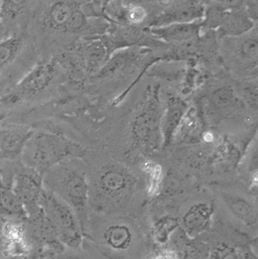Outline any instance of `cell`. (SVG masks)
<instances>
[{
    "instance_id": "obj_35",
    "label": "cell",
    "mask_w": 258,
    "mask_h": 259,
    "mask_svg": "<svg viewBox=\"0 0 258 259\" xmlns=\"http://www.w3.org/2000/svg\"><path fill=\"white\" fill-rule=\"evenodd\" d=\"M153 1H157V2H161V1H164V0H153Z\"/></svg>"
},
{
    "instance_id": "obj_12",
    "label": "cell",
    "mask_w": 258,
    "mask_h": 259,
    "mask_svg": "<svg viewBox=\"0 0 258 259\" xmlns=\"http://www.w3.org/2000/svg\"><path fill=\"white\" fill-rule=\"evenodd\" d=\"M213 213L212 203L196 202L184 212L181 219V226L188 237L195 238L210 228Z\"/></svg>"
},
{
    "instance_id": "obj_14",
    "label": "cell",
    "mask_w": 258,
    "mask_h": 259,
    "mask_svg": "<svg viewBox=\"0 0 258 259\" xmlns=\"http://www.w3.org/2000/svg\"><path fill=\"white\" fill-rule=\"evenodd\" d=\"M201 30L200 21L149 27L150 33L156 38L172 44L186 43L197 38Z\"/></svg>"
},
{
    "instance_id": "obj_34",
    "label": "cell",
    "mask_w": 258,
    "mask_h": 259,
    "mask_svg": "<svg viewBox=\"0 0 258 259\" xmlns=\"http://www.w3.org/2000/svg\"><path fill=\"white\" fill-rule=\"evenodd\" d=\"M7 114L5 113H0V122L3 121L6 118Z\"/></svg>"
},
{
    "instance_id": "obj_31",
    "label": "cell",
    "mask_w": 258,
    "mask_h": 259,
    "mask_svg": "<svg viewBox=\"0 0 258 259\" xmlns=\"http://www.w3.org/2000/svg\"><path fill=\"white\" fill-rule=\"evenodd\" d=\"M225 10H234L243 8L245 0H214Z\"/></svg>"
},
{
    "instance_id": "obj_11",
    "label": "cell",
    "mask_w": 258,
    "mask_h": 259,
    "mask_svg": "<svg viewBox=\"0 0 258 259\" xmlns=\"http://www.w3.org/2000/svg\"><path fill=\"white\" fill-rule=\"evenodd\" d=\"M33 128L13 126L0 128V161H17L33 134Z\"/></svg>"
},
{
    "instance_id": "obj_24",
    "label": "cell",
    "mask_w": 258,
    "mask_h": 259,
    "mask_svg": "<svg viewBox=\"0 0 258 259\" xmlns=\"http://www.w3.org/2000/svg\"><path fill=\"white\" fill-rule=\"evenodd\" d=\"M246 35V34H245ZM243 38L237 46V55L246 64L254 65L257 61L258 42L256 34H252L249 37L242 36Z\"/></svg>"
},
{
    "instance_id": "obj_27",
    "label": "cell",
    "mask_w": 258,
    "mask_h": 259,
    "mask_svg": "<svg viewBox=\"0 0 258 259\" xmlns=\"http://www.w3.org/2000/svg\"><path fill=\"white\" fill-rule=\"evenodd\" d=\"M27 2V0H2L0 12L7 17L14 18L20 15Z\"/></svg>"
},
{
    "instance_id": "obj_32",
    "label": "cell",
    "mask_w": 258,
    "mask_h": 259,
    "mask_svg": "<svg viewBox=\"0 0 258 259\" xmlns=\"http://www.w3.org/2000/svg\"><path fill=\"white\" fill-rule=\"evenodd\" d=\"M149 259H179V255L174 251H164L157 253Z\"/></svg>"
},
{
    "instance_id": "obj_2",
    "label": "cell",
    "mask_w": 258,
    "mask_h": 259,
    "mask_svg": "<svg viewBox=\"0 0 258 259\" xmlns=\"http://www.w3.org/2000/svg\"><path fill=\"white\" fill-rule=\"evenodd\" d=\"M44 188L58 196L75 212L83 235L90 218V184L81 159L69 160L49 170Z\"/></svg>"
},
{
    "instance_id": "obj_17",
    "label": "cell",
    "mask_w": 258,
    "mask_h": 259,
    "mask_svg": "<svg viewBox=\"0 0 258 259\" xmlns=\"http://www.w3.org/2000/svg\"><path fill=\"white\" fill-rule=\"evenodd\" d=\"M187 110V105L179 98H170L161 118V135L163 146L170 144L182 117Z\"/></svg>"
},
{
    "instance_id": "obj_10",
    "label": "cell",
    "mask_w": 258,
    "mask_h": 259,
    "mask_svg": "<svg viewBox=\"0 0 258 259\" xmlns=\"http://www.w3.org/2000/svg\"><path fill=\"white\" fill-rule=\"evenodd\" d=\"M204 8L205 6L198 0H185L163 10L153 19L149 27L201 21Z\"/></svg>"
},
{
    "instance_id": "obj_3",
    "label": "cell",
    "mask_w": 258,
    "mask_h": 259,
    "mask_svg": "<svg viewBox=\"0 0 258 259\" xmlns=\"http://www.w3.org/2000/svg\"><path fill=\"white\" fill-rule=\"evenodd\" d=\"M86 150L81 144L59 132L33 130L23 148L20 161L45 176L49 170L69 160L82 159Z\"/></svg>"
},
{
    "instance_id": "obj_30",
    "label": "cell",
    "mask_w": 258,
    "mask_h": 259,
    "mask_svg": "<svg viewBox=\"0 0 258 259\" xmlns=\"http://www.w3.org/2000/svg\"><path fill=\"white\" fill-rule=\"evenodd\" d=\"M52 256V254L45 251H32L27 253L6 254L0 259H48Z\"/></svg>"
},
{
    "instance_id": "obj_36",
    "label": "cell",
    "mask_w": 258,
    "mask_h": 259,
    "mask_svg": "<svg viewBox=\"0 0 258 259\" xmlns=\"http://www.w3.org/2000/svg\"><path fill=\"white\" fill-rule=\"evenodd\" d=\"M1 4H2V0H0V7H1Z\"/></svg>"
},
{
    "instance_id": "obj_7",
    "label": "cell",
    "mask_w": 258,
    "mask_h": 259,
    "mask_svg": "<svg viewBox=\"0 0 258 259\" xmlns=\"http://www.w3.org/2000/svg\"><path fill=\"white\" fill-rule=\"evenodd\" d=\"M23 234L31 251H45L55 255L65 251L53 224L40 208L23 221Z\"/></svg>"
},
{
    "instance_id": "obj_8",
    "label": "cell",
    "mask_w": 258,
    "mask_h": 259,
    "mask_svg": "<svg viewBox=\"0 0 258 259\" xmlns=\"http://www.w3.org/2000/svg\"><path fill=\"white\" fill-rule=\"evenodd\" d=\"M43 177L20 160L16 162L11 188L25 206L28 216L40 209L38 200L44 189Z\"/></svg>"
},
{
    "instance_id": "obj_20",
    "label": "cell",
    "mask_w": 258,
    "mask_h": 259,
    "mask_svg": "<svg viewBox=\"0 0 258 259\" xmlns=\"http://www.w3.org/2000/svg\"><path fill=\"white\" fill-rule=\"evenodd\" d=\"M207 259H257L248 246L220 243L209 251Z\"/></svg>"
},
{
    "instance_id": "obj_33",
    "label": "cell",
    "mask_w": 258,
    "mask_h": 259,
    "mask_svg": "<svg viewBox=\"0 0 258 259\" xmlns=\"http://www.w3.org/2000/svg\"><path fill=\"white\" fill-rule=\"evenodd\" d=\"M4 220L0 218V258L4 255V248L2 242V234H1V231H2L3 225H4Z\"/></svg>"
},
{
    "instance_id": "obj_5",
    "label": "cell",
    "mask_w": 258,
    "mask_h": 259,
    "mask_svg": "<svg viewBox=\"0 0 258 259\" xmlns=\"http://www.w3.org/2000/svg\"><path fill=\"white\" fill-rule=\"evenodd\" d=\"M38 205L53 224L60 241L67 248H77L82 244L84 235L79 221L67 203L44 188Z\"/></svg>"
},
{
    "instance_id": "obj_25",
    "label": "cell",
    "mask_w": 258,
    "mask_h": 259,
    "mask_svg": "<svg viewBox=\"0 0 258 259\" xmlns=\"http://www.w3.org/2000/svg\"><path fill=\"white\" fill-rule=\"evenodd\" d=\"M210 106L214 111L219 113L233 109L235 106V97L231 89L223 88L214 92L211 97Z\"/></svg>"
},
{
    "instance_id": "obj_29",
    "label": "cell",
    "mask_w": 258,
    "mask_h": 259,
    "mask_svg": "<svg viewBox=\"0 0 258 259\" xmlns=\"http://www.w3.org/2000/svg\"><path fill=\"white\" fill-rule=\"evenodd\" d=\"M179 225V222L176 219H168L158 223L155 229V236L157 237L159 241L162 242L163 238H167V234L170 229H175Z\"/></svg>"
},
{
    "instance_id": "obj_16",
    "label": "cell",
    "mask_w": 258,
    "mask_h": 259,
    "mask_svg": "<svg viewBox=\"0 0 258 259\" xmlns=\"http://www.w3.org/2000/svg\"><path fill=\"white\" fill-rule=\"evenodd\" d=\"M140 55L141 54L138 51L131 49L115 51L104 66L93 78L103 79L116 76L132 67L138 61Z\"/></svg>"
},
{
    "instance_id": "obj_21",
    "label": "cell",
    "mask_w": 258,
    "mask_h": 259,
    "mask_svg": "<svg viewBox=\"0 0 258 259\" xmlns=\"http://www.w3.org/2000/svg\"><path fill=\"white\" fill-rule=\"evenodd\" d=\"M48 259H110L102 252L96 244L84 238L82 244L77 248H65V251Z\"/></svg>"
},
{
    "instance_id": "obj_13",
    "label": "cell",
    "mask_w": 258,
    "mask_h": 259,
    "mask_svg": "<svg viewBox=\"0 0 258 259\" xmlns=\"http://www.w3.org/2000/svg\"><path fill=\"white\" fill-rule=\"evenodd\" d=\"M220 199L230 215L242 225L253 228L256 226L257 209L251 199L233 192H223Z\"/></svg>"
},
{
    "instance_id": "obj_6",
    "label": "cell",
    "mask_w": 258,
    "mask_h": 259,
    "mask_svg": "<svg viewBox=\"0 0 258 259\" xmlns=\"http://www.w3.org/2000/svg\"><path fill=\"white\" fill-rule=\"evenodd\" d=\"M161 105L154 93L144 102L131 125L134 143L147 154H154L163 146Z\"/></svg>"
},
{
    "instance_id": "obj_22",
    "label": "cell",
    "mask_w": 258,
    "mask_h": 259,
    "mask_svg": "<svg viewBox=\"0 0 258 259\" xmlns=\"http://www.w3.org/2000/svg\"><path fill=\"white\" fill-rule=\"evenodd\" d=\"M23 45L20 37L14 36L0 42V75L15 60Z\"/></svg>"
},
{
    "instance_id": "obj_1",
    "label": "cell",
    "mask_w": 258,
    "mask_h": 259,
    "mask_svg": "<svg viewBox=\"0 0 258 259\" xmlns=\"http://www.w3.org/2000/svg\"><path fill=\"white\" fill-rule=\"evenodd\" d=\"M90 184V209L99 216H111L126 204L138 186L129 169L118 163L100 168Z\"/></svg>"
},
{
    "instance_id": "obj_28",
    "label": "cell",
    "mask_w": 258,
    "mask_h": 259,
    "mask_svg": "<svg viewBox=\"0 0 258 259\" xmlns=\"http://www.w3.org/2000/svg\"><path fill=\"white\" fill-rule=\"evenodd\" d=\"M16 162L0 161V190L4 187H11Z\"/></svg>"
},
{
    "instance_id": "obj_15",
    "label": "cell",
    "mask_w": 258,
    "mask_h": 259,
    "mask_svg": "<svg viewBox=\"0 0 258 259\" xmlns=\"http://www.w3.org/2000/svg\"><path fill=\"white\" fill-rule=\"evenodd\" d=\"M254 23V19L246 9L227 10L224 21L217 30L222 37H240L250 33Z\"/></svg>"
},
{
    "instance_id": "obj_23",
    "label": "cell",
    "mask_w": 258,
    "mask_h": 259,
    "mask_svg": "<svg viewBox=\"0 0 258 259\" xmlns=\"http://www.w3.org/2000/svg\"><path fill=\"white\" fill-rule=\"evenodd\" d=\"M227 10L217 2L205 6L203 16L201 20L202 30H217L224 21Z\"/></svg>"
},
{
    "instance_id": "obj_4",
    "label": "cell",
    "mask_w": 258,
    "mask_h": 259,
    "mask_svg": "<svg viewBox=\"0 0 258 259\" xmlns=\"http://www.w3.org/2000/svg\"><path fill=\"white\" fill-rule=\"evenodd\" d=\"M60 74L61 66L58 61L36 65L0 97V105L6 107H15L38 99L55 85Z\"/></svg>"
},
{
    "instance_id": "obj_19",
    "label": "cell",
    "mask_w": 258,
    "mask_h": 259,
    "mask_svg": "<svg viewBox=\"0 0 258 259\" xmlns=\"http://www.w3.org/2000/svg\"><path fill=\"white\" fill-rule=\"evenodd\" d=\"M28 214L25 206L11 187L0 190V218L7 221H23Z\"/></svg>"
},
{
    "instance_id": "obj_9",
    "label": "cell",
    "mask_w": 258,
    "mask_h": 259,
    "mask_svg": "<svg viewBox=\"0 0 258 259\" xmlns=\"http://www.w3.org/2000/svg\"><path fill=\"white\" fill-rule=\"evenodd\" d=\"M115 49L109 37L93 36L78 45L75 58L86 75L93 78L104 66Z\"/></svg>"
},
{
    "instance_id": "obj_26",
    "label": "cell",
    "mask_w": 258,
    "mask_h": 259,
    "mask_svg": "<svg viewBox=\"0 0 258 259\" xmlns=\"http://www.w3.org/2000/svg\"><path fill=\"white\" fill-rule=\"evenodd\" d=\"M147 10L143 6L138 4H130L126 6L125 10L124 23L126 24L132 26V27H138L144 23L147 20Z\"/></svg>"
},
{
    "instance_id": "obj_18",
    "label": "cell",
    "mask_w": 258,
    "mask_h": 259,
    "mask_svg": "<svg viewBox=\"0 0 258 259\" xmlns=\"http://www.w3.org/2000/svg\"><path fill=\"white\" fill-rule=\"evenodd\" d=\"M79 5L68 1H57L47 10L45 18L46 27L53 30L66 32L72 18Z\"/></svg>"
}]
</instances>
